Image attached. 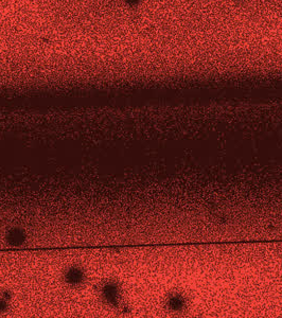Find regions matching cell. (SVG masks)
<instances>
[{
  "label": "cell",
  "instance_id": "obj_1",
  "mask_svg": "<svg viewBox=\"0 0 282 318\" xmlns=\"http://www.w3.org/2000/svg\"><path fill=\"white\" fill-rule=\"evenodd\" d=\"M64 279H65V282L68 285L71 286L82 285L86 279L85 272L82 268L73 265V267H70L66 270L65 274H64Z\"/></svg>",
  "mask_w": 282,
  "mask_h": 318
},
{
  "label": "cell",
  "instance_id": "obj_2",
  "mask_svg": "<svg viewBox=\"0 0 282 318\" xmlns=\"http://www.w3.org/2000/svg\"><path fill=\"white\" fill-rule=\"evenodd\" d=\"M100 295L102 299L110 304L119 301V292L117 289V285L111 282H107L105 284L103 283L101 285Z\"/></svg>",
  "mask_w": 282,
  "mask_h": 318
},
{
  "label": "cell",
  "instance_id": "obj_3",
  "mask_svg": "<svg viewBox=\"0 0 282 318\" xmlns=\"http://www.w3.org/2000/svg\"><path fill=\"white\" fill-rule=\"evenodd\" d=\"M8 309V300L7 298L0 296V314L6 312Z\"/></svg>",
  "mask_w": 282,
  "mask_h": 318
}]
</instances>
